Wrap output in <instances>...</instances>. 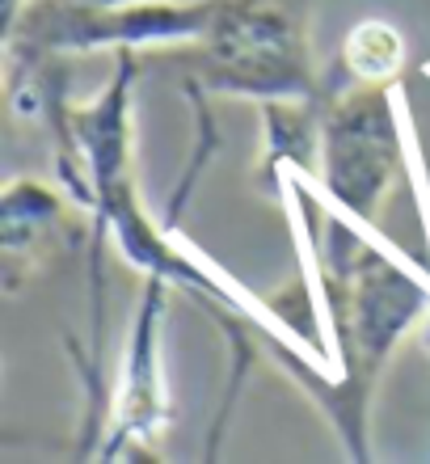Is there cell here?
<instances>
[{
  "instance_id": "obj_1",
  "label": "cell",
  "mask_w": 430,
  "mask_h": 464,
  "mask_svg": "<svg viewBox=\"0 0 430 464\" xmlns=\"http://www.w3.org/2000/svg\"><path fill=\"white\" fill-rule=\"evenodd\" d=\"M317 292L330 330V354L342 363V384L317 397L333 427L342 430L355 460H368V397L401 334L430 308V283L414 275L409 262H397L388 245L363 237L338 211L325 216L317 232Z\"/></svg>"
},
{
  "instance_id": "obj_2",
  "label": "cell",
  "mask_w": 430,
  "mask_h": 464,
  "mask_svg": "<svg viewBox=\"0 0 430 464\" xmlns=\"http://www.w3.org/2000/svg\"><path fill=\"white\" fill-rule=\"evenodd\" d=\"M190 85L236 98H325L308 55V0H215L207 34L182 55Z\"/></svg>"
},
{
  "instance_id": "obj_3",
  "label": "cell",
  "mask_w": 430,
  "mask_h": 464,
  "mask_svg": "<svg viewBox=\"0 0 430 464\" xmlns=\"http://www.w3.org/2000/svg\"><path fill=\"white\" fill-rule=\"evenodd\" d=\"M215 0H139V5H76V0H25L5 22L9 60L72 55V51H144L190 47L207 34Z\"/></svg>"
},
{
  "instance_id": "obj_4",
  "label": "cell",
  "mask_w": 430,
  "mask_h": 464,
  "mask_svg": "<svg viewBox=\"0 0 430 464\" xmlns=\"http://www.w3.org/2000/svg\"><path fill=\"white\" fill-rule=\"evenodd\" d=\"M401 160L406 144L393 111V85H358L342 98H325L317 182L342 216L376 224Z\"/></svg>"
},
{
  "instance_id": "obj_5",
  "label": "cell",
  "mask_w": 430,
  "mask_h": 464,
  "mask_svg": "<svg viewBox=\"0 0 430 464\" xmlns=\"http://www.w3.org/2000/svg\"><path fill=\"white\" fill-rule=\"evenodd\" d=\"M165 287L169 279L148 275L139 308L131 313V338L123 354V376L114 389L110 435L101 440V460H136L169 427V389L160 367V317H165Z\"/></svg>"
},
{
  "instance_id": "obj_6",
  "label": "cell",
  "mask_w": 430,
  "mask_h": 464,
  "mask_svg": "<svg viewBox=\"0 0 430 464\" xmlns=\"http://www.w3.org/2000/svg\"><path fill=\"white\" fill-rule=\"evenodd\" d=\"M68 224V203L55 195L51 186L34 178H17L5 190V208H0V249H5V287L17 295L25 279L38 270L34 257L51 249V241Z\"/></svg>"
},
{
  "instance_id": "obj_7",
  "label": "cell",
  "mask_w": 430,
  "mask_h": 464,
  "mask_svg": "<svg viewBox=\"0 0 430 464\" xmlns=\"http://www.w3.org/2000/svg\"><path fill=\"white\" fill-rule=\"evenodd\" d=\"M342 68L355 85H397L406 72V34L380 17H363L342 43Z\"/></svg>"
},
{
  "instance_id": "obj_8",
  "label": "cell",
  "mask_w": 430,
  "mask_h": 464,
  "mask_svg": "<svg viewBox=\"0 0 430 464\" xmlns=\"http://www.w3.org/2000/svg\"><path fill=\"white\" fill-rule=\"evenodd\" d=\"M76 5H139V0H76Z\"/></svg>"
},
{
  "instance_id": "obj_9",
  "label": "cell",
  "mask_w": 430,
  "mask_h": 464,
  "mask_svg": "<svg viewBox=\"0 0 430 464\" xmlns=\"http://www.w3.org/2000/svg\"><path fill=\"white\" fill-rule=\"evenodd\" d=\"M22 5H25V0H5V22H9V17L22 9Z\"/></svg>"
}]
</instances>
